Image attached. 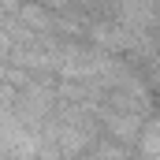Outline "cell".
Returning a JSON list of instances; mask_svg holds the SVG:
<instances>
[{
	"label": "cell",
	"mask_w": 160,
	"mask_h": 160,
	"mask_svg": "<svg viewBox=\"0 0 160 160\" xmlns=\"http://www.w3.org/2000/svg\"><path fill=\"white\" fill-rule=\"evenodd\" d=\"M119 19L127 26H145V22H153V4L149 0H123Z\"/></svg>",
	"instance_id": "6da1fadb"
}]
</instances>
